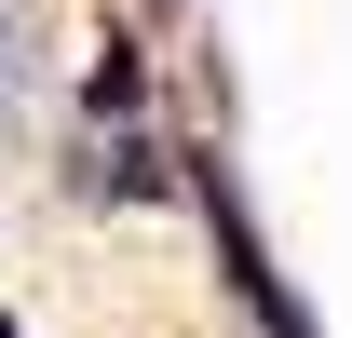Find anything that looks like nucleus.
I'll return each mask as SVG.
<instances>
[{"label": "nucleus", "instance_id": "obj_1", "mask_svg": "<svg viewBox=\"0 0 352 338\" xmlns=\"http://www.w3.org/2000/svg\"><path fill=\"white\" fill-rule=\"evenodd\" d=\"M28 95V0H0V109Z\"/></svg>", "mask_w": 352, "mask_h": 338}]
</instances>
